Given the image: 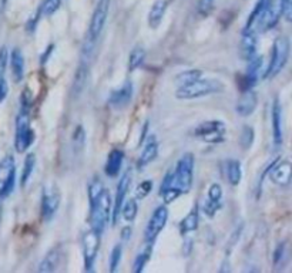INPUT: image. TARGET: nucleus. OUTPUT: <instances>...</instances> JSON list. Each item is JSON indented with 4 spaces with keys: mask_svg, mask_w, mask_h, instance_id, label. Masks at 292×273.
I'll return each instance as SVG.
<instances>
[{
    "mask_svg": "<svg viewBox=\"0 0 292 273\" xmlns=\"http://www.w3.org/2000/svg\"><path fill=\"white\" fill-rule=\"evenodd\" d=\"M257 102H258V98H257V94H255L254 90L247 89L238 98V102H237V113L242 117H247V115H251L254 113L255 107H257Z\"/></svg>",
    "mask_w": 292,
    "mask_h": 273,
    "instance_id": "obj_15",
    "label": "nucleus"
},
{
    "mask_svg": "<svg viewBox=\"0 0 292 273\" xmlns=\"http://www.w3.org/2000/svg\"><path fill=\"white\" fill-rule=\"evenodd\" d=\"M131 184V174L126 172L123 177L119 186H117V194H115V202H114V209H113V223L117 222V218L120 216L121 208H123V203H124V198L127 194L128 188Z\"/></svg>",
    "mask_w": 292,
    "mask_h": 273,
    "instance_id": "obj_14",
    "label": "nucleus"
},
{
    "mask_svg": "<svg viewBox=\"0 0 292 273\" xmlns=\"http://www.w3.org/2000/svg\"><path fill=\"white\" fill-rule=\"evenodd\" d=\"M261 66H262V57L255 54L254 57L248 60V69L247 74H245V80H247L248 87H252L257 80H258V73H260Z\"/></svg>",
    "mask_w": 292,
    "mask_h": 273,
    "instance_id": "obj_23",
    "label": "nucleus"
},
{
    "mask_svg": "<svg viewBox=\"0 0 292 273\" xmlns=\"http://www.w3.org/2000/svg\"><path fill=\"white\" fill-rule=\"evenodd\" d=\"M123 159H124V154L120 150H113L111 153L108 154L106 168H104V171H106L108 177L114 178L120 174L121 166H123Z\"/></svg>",
    "mask_w": 292,
    "mask_h": 273,
    "instance_id": "obj_20",
    "label": "nucleus"
},
{
    "mask_svg": "<svg viewBox=\"0 0 292 273\" xmlns=\"http://www.w3.org/2000/svg\"><path fill=\"white\" fill-rule=\"evenodd\" d=\"M221 198H222V190L218 184H212L208 190V197L207 201L204 203L203 211L208 218H212L216 215V212L221 208Z\"/></svg>",
    "mask_w": 292,
    "mask_h": 273,
    "instance_id": "obj_13",
    "label": "nucleus"
},
{
    "mask_svg": "<svg viewBox=\"0 0 292 273\" xmlns=\"http://www.w3.org/2000/svg\"><path fill=\"white\" fill-rule=\"evenodd\" d=\"M60 263V250L59 249H51L49 254L43 258V261L38 265V272L50 273L57 269Z\"/></svg>",
    "mask_w": 292,
    "mask_h": 273,
    "instance_id": "obj_22",
    "label": "nucleus"
},
{
    "mask_svg": "<svg viewBox=\"0 0 292 273\" xmlns=\"http://www.w3.org/2000/svg\"><path fill=\"white\" fill-rule=\"evenodd\" d=\"M167 221H168V209H167V206L161 205V206H159L157 209L152 212L151 218H150V221L147 223L144 238H146V241L148 243H152V242L157 239V236L164 229Z\"/></svg>",
    "mask_w": 292,
    "mask_h": 273,
    "instance_id": "obj_8",
    "label": "nucleus"
},
{
    "mask_svg": "<svg viewBox=\"0 0 292 273\" xmlns=\"http://www.w3.org/2000/svg\"><path fill=\"white\" fill-rule=\"evenodd\" d=\"M79 141V146H83L84 144V131H83L82 127H79L74 133V142Z\"/></svg>",
    "mask_w": 292,
    "mask_h": 273,
    "instance_id": "obj_43",
    "label": "nucleus"
},
{
    "mask_svg": "<svg viewBox=\"0 0 292 273\" xmlns=\"http://www.w3.org/2000/svg\"><path fill=\"white\" fill-rule=\"evenodd\" d=\"M131 97H133V84L130 81H126L123 87L113 91V94L110 95L108 102L114 108H124L126 106H128Z\"/></svg>",
    "mask_w": 292,
    "mask_h": 273,
    "instance_id": "obj_16",
    "label": "nucleus"
},
{
    "mask_svg": "<svg viewBox=\"0 0 292 273\" xmlns=\"http://www.w3.org/2000/svg\"><path fill=\"white\" fill-rule=\"evenodd\" d=\"M272 134L275 145L280 146L284 141V130H282V108L278 100H275L272 106Z\"/></svg>",
    "mask_w": 292,
    "mask_h": 273,
    "instance_id": "obj_17",
    "label": "nucleus"
},
{
    "mask_svg": "<svg viewBox=\"0 0 292 273\" xmlns=\"http://www.w3.org/2000/svg\"><path fill=\"white\" fill-rule=\"evenodd\" d=\"M59 205H60V191L57 185H47L43 191V198H42V214L46 221H49L54 216L59 209Z\"/></svg>",
    "mask_w": 292,
    "mask_h": 273,
    "instance_id": "obj_10",
    "label": "nucleus"
},
{
    "mask_svg": "<svg viewBox=\"0 0 292 273\" xmlns=\"http://www.w3.org/2000/svg\"><path fill=\"white\" fill-rule=\"evenodd\" d=\"M87 76H89V66L82 63L80 67L77 69L76 74H74V81H73V94L80 95L82 91L87 84Z\"/></svg>",
    "mask_w": 292,
    "mask_h": 273,
    "instance_id": "obj_24",
    "label": "nucleus"
},
{
    "mask_svg": "<svg viewBox=\"0 0 292 273\" xmlns=\"http://www.w3.org/2000/svg\"><path fill=\"white\" fill-rule=\"evenodd\" d=\"M280 13L281 16L285 19V22L292 20V0H281L280 2Z\"/></svg>",
    "mask_w": 292,
    "mask_h": 273,
    "instance_id": "obj_37",
    "label": "nucleus"
},
{
    "mask_svg": "<svg viewBox=\"0 0 292 273\" xmlns=\"http://www.w3.org/2000/svg\"><path fill=\"white\" fill-rule=\"evenodd\" d=\"M192 174H194V155L187 153L178 159L176 172L172 174V186L180 191L181 195L191 190Z\"/></svg>",
    "mask_w": 292,
    "mask_h": 273,
    "instance_id": "obj_3",
    "label": "nucleus"
},
{
    "mask_svg": "<svg viewBox=\"0 0 292 273\" xmlns=\"http://www.w3.org/2000/svg\"><path fill=\"white\" fill-rule=\"evenodd\" d=\"M0 218H2V203H0Z\"/></svg>",
    "mask_w": 292,
    "mask_h": 273,
    "instance_id": "obj_46",
    "label": "nucleus"
},
{
    "mask_svg": "<svg viewBox=\"0 0 292 273\" xmlns=\"http://www.w3.org/2000/svg\"><path fill=\"white\" fill-rule=\"evenodd\" d=\"M224 90V84L220 83L218 80H211V78H197L191 83L180 86L176 93L178 100H194L205 95L217 94Z\"/></svg>",
    "mask_w": 292,
    "mask_h": 273,
    "instance_id": "obj_1",
    "label": "nucleus"
},
{
    "mask_svg": "<svg viewBox=\"0 0 292 273\" xmlns=\"http://www.w3.org/2000/svg\"><path fill=\"white\" fill-rule=\"evenodd\" d=\"M196 135L210 144L221 142L225 135V124L221 121H205L196 128Z\"/></svg>",
    "mask_w": 292,
    "mask_h": 273,
    "instance_id": "obj_6",
    "label": "nucleus"
},
{
    "mask_svg": "<svg viewBox=\"0 0 292 273\" xmlns=\"http://www.w3.org/2000/svg\"><path fill=\"white\" fill-rule=\"evenodd\" d=\"M291 174L292 166L291 162L288 159L274 162L271 168H269V177H271V179H272L275 184L281 185V186L289 185V182H291Z\"/></svg>",
    "mask_w": 292,
    "mask_h": 273,
    "instance_id": "obj_12",
    "label": "nucleus"
},
{
    "mask_svg": "<svg viewBox=\"0 0 292 273\" xmlns=\"http://www.w3.org/2000/svg\"><path fill=\"white\" fill-rule=\"evenodd\" d=\"M7 93H9V86H7V81L5 80V76H0V102L6 98Z\"/></svg>",
    "mask_w": 292,
    "mask_h": 273,
    "instance_id": "obj_41",
    "label": "nucleus"
},
{
    "mask_svg": "<svg viewBox=\"0 0 292 273\" xmlns=\"http://www.w3.org/2000/svg\"><path fill=\"white\" fill-rule=\"evenodd\" d=\"M5 6H6V0H0V13L3 12Z\"/></svg>",
    "mask_w": 292,
    "mask_h": 273,
    "instance_id": "obj_45",
    "label": "nucleus"
},
{
    "mask_svg": "<svg viewBox=\"0 0 292 273\" xmlns=\"http://www.w3.org/2000/svg\"><path fill=\"white\" fill-rule=\"evenodd\" d=\"M288 57H289V40L285 36H281L274 43L271 63L268 66L264 77L267 80H271L275 76H278L281 71H282V69L285 67Z\"/></svg>",
    "mask_w": 292,
    "mask_h": 273,
    "instance_id": "obj_5",
    "label": "nucleus"
},
{
    "mask_svg": "<svg viewBox=\"0 0 292 273\" xmlns=\"http://www.w3.org/2000/svg\"><path fill=\"white\" fill-rule=\"evenodd\" d=\"M285 243H282L278 246L277 252H275V265H278L281 261H284V255H285Z\"/></svg>",
    "mask_w": 292,
    "mask_h": 273,
    "instance_id": "obj_42",
    "label": "nucleus"
},
{
    "mask_svg": "<svg viewBox=\"0 0 292 273\" xmlns=\"http://www.w3.org/2000/svg\"><path fill=\"white\" fill-rule=\"evenodd\" d=\"M241 145L244 150H248L251 144H252V141H254V131H252V128L251 127H245L242 128L241 131Z\"/></svg>",
    "mask_w": 292,
    "mask_h": 273,
    "instance_id": "obj_36",
    "label": "nucleus"
},
{
    "mask_svg": "<svg viewBox=\"0 0 292 273\" xmlns=\"http://www.w3.org/2000/svg\"><path fill=\"white\" fill-rule=\"evenodd\" d=\"M150 191H151V181H144V182L139 186V190H137V197L144 198L146 195H148Z\"/></svg>",
    "mask_w": 292,
    "mask_h": 273,
    "instance_id": "obj_40",
    "label": "nucleus"
},
{
    "mask_svg": "<svg viewBox=\"0 0 292 273\" xmlns=\"http://www.w3.org/2000/svg\"><path fill=\"white\" fill-rule=\"evenodd\" d=\"M121 250H123V249H121V245H115L113 252L110 255V272H115L119 265H120L121 255H123Z\"/></svg>",
    "mask_w": 292,
    "mask_h": 273,
    "instance_id": "obj_35",
    "label": "nucleus"
},
{
    "mask_svg": "<svg viewBox=\"0 0 292 273\" xmlns=\"http://www.w3.org/2000/svg\"><path fill=\"white\" fill-rule=\"evenodd\" d=\"M150 256H151V243H148V246H147L143 252L137 255V258H135V261L133 263V270L135 273H140L144 270V267H146L147 262L150 259Z\"/></svg>",
    "mask_w": 292,
    "mask_h": 273,
    "instance_id": "obj_29",
    "label": "nucleus"
},
{
    "mask_svg": "<svg viewBox=\"0 0 292 273\" xmlns=\"http://www.w3.org/2000/svg\"><path fill=\"white\" fill-rule=\"evenodd\" d=\"M34 164H36V157H34V154H29V155L26 157L25 166H23V174H22V185H23V186H25L26 182L29 181V178L32 177Z\"/></svg>",
    "mask_w": 292,
    "mask_h": 273,
    "instance_id": "obj_30",
    "label": "nucleus"
},
{
    "mask_svg": "<svg viewBox=\"0 0 292 273\" xmlns=\"http://www.w3.org/2000/svg\"><path fill=\"white\" fill-rule=\"evenodd\" d=\"M83 256H84V263H86V269L91 270V266L95 261V256L100 248V235L94 232L93 229H90L89 232H86L83 235Z\"/></svg>",
    "mask_w": 292,
    "mask_h": 273,
    "instance_id": "obj_11",
    "label": "nucleus"
},
{
    "mask_svg": "<svg viewBox=\"0 0 292 273\" xmlns=\"http://www.w3.org/2000/svg\"><path fill=\"white\" fill-rule=\"evenodd\" d=\"M241 53L242 57L245 60H249L257 54V36H255V30L251 29H245L242 33L241 38Z\"/></svg>",
    "mask_w": 292,
    "mask_h": 273,
    "instance_id": "obj_19",
    "label": "nucleus"
},
{
    "mask_svg": "<svg viewBox=\"0 0 292 273\" xmlns=\"http://www.w3.org/2000/svg\"><path fill=\"white\" fill-rule=\"evenodd\" d=\"M227 178L231 185H238L241 181V164L235 159H229L225 164Z\"/></svg>",
    "mask_w": 292,
    "mask_h": 273,
    "instance_id": "obj_27",
    "label": "nucleus"
},
{
    "mask_svg": "<svg viewBox=\"0 0 292 273\" xmlns=\"http://www.w3.org/2000/svg\"><path fill=\"white\" fill-rule=\"evenodd\" d=\"M34 141V133L30 127V114L29 108L26 104L22 106L17 120H16V138H14V146L17 153H25Z\"/></svg>",
    "mask_w": 292,
    "mask_h": 273,
    "instance_id": "obj_4",
    "label": "nucleus"
},
{
    "mask_svg": "<svg viewBox=\"0 0 292 273\" xmlns=\"http://www.w3.org/2000/svg\"><path fill=\"white\" fill-rule=\"evenodd\" d=\"M10 67H12L13 80L19 83L25 77V58L20 49H14L10 56Z\"/></svg>",
    "mask_w": 292,
    "mask_h": 273,
    "instance_id": "obj_21",
    "label": "nucleus"
},
{
    "mask_svg": "<svg viewBox=\"0 0 292 273\" xmlns=\"http://www.w3.org/2000/svg\"><path fill=\"white\" fill-rule=\"evenodd\" d=\"M146 58V51L143 47H135L131 53H130V58H128V70L134 71L140 67L141 64L144 63Z\"/></svg>",
    "mask_w": 292,
    "mask_h": 273,
    "instance_id": "obj_28",
    "label": "nucleus"
},
{
    "mask_svg": "<svg viewBox=\"0 0 292 273\" xmlns=\"http://www.w3.org/2000/svg\"><path fill=\"white\" fill-rule=\"evenodd\" d=\"M157 154H159V142H157V138L154 135H151L147 140L144 150L141 151L140 157H139V162H137L139 168H144L150 162H152L155 159V157H157Z\"/></svg>",
    "mask_w": 292,
    "mask_h": 273,
    "instance_id": "obj_18",
    "label": "nucleus"
},
{
    "mask_svg": "<svg viewBox=\"0 0 292 273\" xmlns=\"http://www.w3.org/2000/svg\"><path fill=\"white\" fill-rule=\"evenodd\" d=\"M16 166L13 157H6L0 161V198L7 197L14 188Z\"/></svg>",
    "mask_w": 292,
    "mask_h": 273,
    "instance_id": "obj_7",
    "label": "nucleus"
},
{
    "mask_svg": "<svg viewBox=\"0 0 292 273\" xmlns=\"http://www.w3.org/2000/svg\"><path fill=\"white\" fill-rule=\"evenodd\" d=\"M201 76H203V73L200 70H188L181 73L180 76H177V81L183 86V84L191 83V81L197 80V78H200Z\"/></svg>",
    "mask_w": 292,
    "mask_h": 273,
    "instance_id": "obj_33",
    "label": "nucleus"
},
{
    "mask_svg": "<svg viewBox=\"0 0 292 273\" xmlns=\"http://www.w3.org/2000/svg\"><path fill=\"white\" fill-rule=\"evenodd\" d=\"M128 236H130V228H126L124 229V234H123V238L128 239Z\"/></svg>",
    "mask_w": 292,
    "mask_h": 273,
    "instance_id": "obj_44",
    "label": "nucleus"
},
{
    "mask_svg": "<svg viewBox=\"0 0 292 273\" xmlns=\"http://www.w3.org/2000/svg\"><path fill=\"white\" fill-rule=\"evenodd\" d=\"M214 2H216V0H198V6H197L198 13L203 14V16L210 14V12L212 10V7H214Z\"/></svg>",
    "mask_w": 292,
    "mask_h": 273,
    "instance_id": "obj_38",
    "label": "nucleus"
},
{
    "mask_svg": "<svg viewBox=\"0 0 292 273\" xmlns=\"http://www.w3.org/2000/svg\"><path fill=\"white\" fill-rule=\"evenodd\" d=\"M104 190L102 184V179L100 178H94L89 185V198H90V203L95 201V198L99 197L102 194V191Z\"/></svg>",
    "mask_w": 292,
    "mask_h": 273,
    "instance_id": "obj_34",
    "label": "nucleus"
},
{
    "mask_svg": "<svg viewBox=\"0 0 292 273\" xmlns=\"http://www.w3.org/2000/svg\"><path fill=\"white\" fill-rule=\"evenodd\" d=\"M167 10V2L165 0H157L151 7V12L148 16V23L150 27L155 29L160 25V22L164 17V13Z\"/></svg>",
    "mask_w": 292,
    "mask_h": 273,
    "instance_id": "obj_25",
    "label": "nucleus"
},
{
    "mask_svg": "<svg viewBox=\"0 0 292 273\" xmlns=\"http://www.w3.org/2000/svg\"><path fill=\"white\" fill-rule=\"evenodd\" d=\"M137 211H139V208H137L135 199H130V201H127L126 203H123L121 214H123L126 221H133L135 215H137Z\"/></svg>",
    "mask_w": 292,
    "mask_h": 273,
    "instance_id": "obj_32",
    "label": "nucleus"
},
{
    "mask_svg": "<svg viewBox=\"0 0 292 273\" xmlns=\"http://www.w3.org/2000/svg\"><path fill=\"white\" fill-rule=\"evenodd\" d=\"M7 58H9V53H7L6 47L0 49V76H5V70L7 67Z\"/></svg>",
    "mask_w": 292,
    "mask_h": 273,
    "instance_id": "obj_39",
    "label": "nucleus"
},
{
    "mask_svg": "<svg viewBox=\"0 0 292 273\" xmlns=\"http://www.w3.org/2000/svg\"><path fill=\"white\" fill-rule=\"evenodd\" d=\"M108 10H110V0H99L97 2V6H95L94 13H93L89 29V36L91 38L97 40L99 36L102 34L106 22H107Z\"/></svg>",
    "mask_w": 292,
    "mask_h": 273,
    "instance_id": "obj_9",
    "label": "nucleus"
},
{
    "mask_svg": "<svg viewBox=\"0 0 292 273\" xmlns=\"http://www.w3.org/2000/svg\"><path fill=\"white\" fill-rule=\"evenodd\" d=\"M113 208L110 192L106 190L102 191V194L95 198V201L91 202V215H90V223L91 229L102 235L104 232L106 225L110 221V211Z\"/></svg>",
    "mask_w": 292,
    "mask_h": 273,
    "instance_id": "obj_2",
    "label": "nucleus"
},
{
    "mask_svg": "<svg viewBox=\"0 0 292 273\" xmlns=\"http://www.w3.org/2000/svg\"><path fill=\"white\" fill-rule=\"evenodd\" d=\"M198 221H200L198 208H194V209L191 211L190 214L181 221V223H180V232H181L183 235L190 234V232H194V230L198 228Z\"/></svg>",
    "mask_w": 292,
    "mask_h": 273,
    "instance_id": "obj_26",
    "label": "nucleus"
},
{
    "mask_svg": "<svg viewBox=\"0 0 292 273\" xmlns=\"http://www.w3.org/2000/svg\"><path fill=\"white\" fill-rule=\"evenodd\" d=\"M60 5L62 0H43L40 6V16H51L53 13L57 12Z\"/></svg>",
    "mask_w": 292,
    "mask_h": 273,
    "instance_id": "obj_31",
    "label": "nucleus"
}]
</instances>
